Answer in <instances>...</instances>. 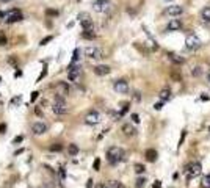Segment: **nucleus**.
I'll return each mask as SVG.
<instances>
[{"mask_svg": "<svg viewBox=\"0 0 210 188\" xmlns=\"http://www.w3.org/2000/svg\"><path fill=\"white\" fill-rule=\"evenodd\" d=\"M107 160H108L110 164H118V163H121L122 160H126V152H124V149H121V147H118V146L108 147V151H107Z\"/></svg>", "mask_w": 210, "mask_h": 188, "instance_id": "f257e3e1", "label": "nucleus"}, {"mask_svg": "<svg viewBox=\"0 0 210 188\" xmlns=\"http://www.w3.org/2000/svg\"><path fill=\"white\" fill-rule=\"evenodd\" d=\"M202 171V164L199 161H193L190 164H186V168H185V174L188 179H193V177H198Z\"/></svg>", "mask_w": 210, "mask_h": 188, "instance_id": "f03ea898", "label": "nucleus"}, {"mask_svg": "<svg viewBox=\"0 0 210 188\" xmlns=\"http://www.w3.org/2000/svg\"><path fill=\"white\" fill-rule=\"evenodd\" d=\"M79 22L83 28V32H94V25H92V19L89 17L88 13H80L79 14Z\"/></svg>", "mask_w": 210, "mask_h": 188, "instance_id": "7ed1b4c3", "label": "nucleus"}, {"mask_svg": "<svg viewBox=\"0 0 210 188\" xmlns=\"http://www.w3.org/2000/svg\"><path fill=\"white\" fill-rule=\"evenodd\" d=\"M80 77H82V67L79 64H71L67 69V79L74 82V83H79L80 82Z\"/></svg>", "mask_w": 210, "mask_h": 188, "instance_id": "20e7f679", "label": "nucleus"}, {"mask_svg": "<svg viewBox=\"0 0 210 188\" xmlns=\"http://www.w3.org/2000/svg\"><path fill=\"white\" fill-rule=\"evenodd\" d=\"M185 45H186V49L195 50V49H199V47L202 45V41H201L195 33H190L188 36L185 38Z\"/></svg>", "mask_w": 210, "mask_h": 188, "instance_id": "39448f33", "label": "nucleus"}, {"mask_svg": "<svg viewBox=\"0 0 210 188\" xmlns=\"http://www.w3.org/2000/svg\"><path fill=\"white\" fill-rule=\"evenodd\" d=\"M52 111L55 114H58V116H61V114H64L67 111V107H66V102H64L63 97H55L54 105H52Z\"/></svg>", "mask_w": 210, "mask_h": 188, "instance_id": "423d86ee", "label": "nucleus"}, {"mask_svg": "<svg viewBox=\"0 0 210 188\" xmlns=\"http://www.w3.org/2000/svg\"><path fill=\"white\" fill-rule=\"evenodd\" d=\"M24 19V16H22V11L20 10H10L8 13H6V16H5V20L8 22V24H14V22H19V20H22Z\"/></svg>", "mask_w": 210, "mask_h": 188, "instance_id": "0eeeda50", "label": "nucleus"}, {"mask_svg": "<svg viewBox=\"0 0 210 188\" xmlns=\"http://www.w3.org/2000/svg\"><path fill=\"white\" fill-rule=\"evenodd\" d=\"M85 55L91 60H99V58H102V50L96 45H88L85 49Z\"/></svg>", "mask_w": 210, "mask_h": 188, "instance_id": "6e6552de", "label": "nucleus"}, {"mask_svg": "<svg viewBox=\"0 0 210 188\" xmlns=\"http://www.w3.org/2000/svg\"><path fill=\"white\" fill-rule=\"evenodd\" d=\"M85 122L88 124V126H96V124H99L101 122V114L97 113V111H89L86 116H85Z\"/></svg>", "mask_w": 210, "mask_h": 188, "instance_id": "1a4fd4ad", "label": "nucleus"}, {"mask_svg": "<svg viewBox=\"0 0 210 188\" xmlns=\"http://www.w3.org/2000/svg\"><path fill=\"white\" fill-rule=\"evenodd\" d=\"M55 91H57V97H63L64 99V96H67V94H69V86L64 82H58L55 85Z\"/></svg>", "mask_w": 210, "mask_h": 188, "instance_id": "9d476101", "label": "nucleus"}, {"mask_svg": "<svg viewBox=\"0 0 210 188\" xmlns=\"http://www.w3.org/2000/svg\"><path fill=\"white\" fill-rule=\"evenodd\" d=\"M113 88H114L116 92H119V94L129 92V83H127L126 80H116L114 85H113Z\"/></svg>", "mask_w": 210, "mask_h": 188, "instance_id": "9b49d317", "label": "nucleus"}, {"mask_svg": "<svg viewBox=\"0 0 210 188\" xmlns=\"http://www.w3.org/2000/svg\"><path fill=\"white\" fill-rule=\"evenodd\" d=\"M165 13L168 16H171V17H177V16H180L183 13V6H180V5H171V6H168L165 10Z\"/></svg>", "mask_w": 210, "mask_h": 188, "instance_id": "f8f14e48", "label": "nucleus"}, {"mask_svg": "<svg viewBox=\"0 0 210 188\" xmlns=\"http://www.w3.org/2000/svg\"><path fill=\"white\" fill-rule=\"evenodd\" d=\"M32 132H33L35 135H42V133L47 132V126H45L42 121H36V122H33V126H32Z\"/></svg>", "mask_w": 210, "mask_h": 188, "instance_id": "ddd939ff", "label": "nucleus"}, {"mask_svg": "<svg viewBox=\"0 0 210 188\" xmlns=\"http://www.w3.org/2000/svg\"><path fill=\"white\" fill-rule=\"evenodd\" d=\"M180 28H182V20L180 19H171L168 22V25H166V30H169V32H177Z\"/></svg>", "mask_w": 210, "mask_h": 188, "instance_id": "4468645a", "label": "nucleus"}, {"mask_svg": "<svg viewBox=\"0 0 210 188\" xmlns=\"http://www.w3.org/2000/svg\"><path fill=\"white\" fill-rule=\"evenodd\" d=\"M94 74L96 75H107V74H110V67L107 64H97L94 67Z\"/></svg>", "mask_w": 210, "mask_h": 188, "instance_id": "2eb2a0df", "label": "nucleus"}, {"mask_svg": "<svg viewBox=\"0 0 210 188\" xmlns=\"http://www.w3.org/2000/svg\"><path fill=\"white\" fill-rule=\"evenodd\" d=\"M122 132H124V135H126V136H133V135L136 133V129H135L130 122H127V124H124V126H122Z\"/></svg>", "mask_w": 210, "mask_h": 188, "instance_id": "dca6fc26", "label": "nucleus"}, {"mask_svg": "<svg viewBox=\"0 0 210 188\" xmlns=\"http://www.w3.org/2000/svg\"><path fill=\"white\" fill-rule=\"evenodd\" d=\"M92 8H94V11H97V13H105L108 10V3H101V2H96V0H94Z\"/></svg>", "mask_w": 210, "mask_h": 188, "instance_id": "f3484780", "label": "nucleus"}, {"mask_svg": "<svg viewBox=\"0 0 210 188\" xmlns=\"http://www.w3.org/2000/svg\"><path fill=\"white\" fill-rule=\"evenodd\" d=\"M166 57H168V58H169L173 63H176V64H182V63L185 61L182 57H179L177 53H173V52H168V53H166Z\"/></svg>", "mask_w": 210, "mask_h": 188, "instance_id": "a211bd4d", "label": "nucleus"}, {"mask_svg": "<svg viewBox=\"0 0 210 188\" xmlns=\"http://www.w3.org/2000/svg\"><path fill=\"white\" fill-rule=\"evenodd\" d=\"M158 97L163 100V102H166V100H169L171 99V91L168 89V88H165V89H161L160 91V94H158Z\"/></svg>", "mask_w": 210, "mask_h": 188, "instance_id": "6ab92c4d", "label": "nucleus"}, {"mask_svg": "<svg viewBox=\"0 0 210 188\" xmlns=\"http://www.w3.org/2000/svg\"><path fill=\"white\" fill-rule=\"evenodd\" d=\"M144 157H146L148 161H155L157 160V151L155 149H148L146 154H144Z\"/></svg>", "mask_w": 210, "mask_h": 188, "instance_id": "aec40b11", "label": "nucleus"}, {"mask_svg": "<svg viewBox=\"0 0 210 188\" xmlns=\"http://www.w3.org/2000/svg\"><path fill=\"white\" fill-rule=\"evenodd\" d=\"M201 16H202V20H205V22H208V24H210V6H205V8H202V11H201Z\"/></svg>", "mask_w": 210, "mask_h": 188, "instance_id": "412c9836", "label": "nucleus"}, {"mask_svg": "<svg viewBox=\"0 0 210 188\" xmlns=\"http://www.w3.org/2000/svg\"><path fill=\"white\" fill-rule=\"evenodd\" d=\"M67 152H69V155H71V157H75L79 154V146L77 144H69L67 146Z\"/></svg>", "mask_w": 210, "mask_h": 188, "instance_id": "4be33fe9", "label": "nucleus"}, {"mask_svg": "<svg viewBox=\"0 0 210 188\" xmlns=\"http://www.w3.org/2000/svg\"><path fill=\"white\" fill-rule=\"evenodd\" d=\"M202 188H210V174H207L204 179H202Z\"/></svg>", "mask_w": 210, "mask_h": 188, "instance_id": "5701e85b", "label": "nucleus"}, {"mask_svg": "<svg viewBox=\"0 0 210 188\" xmlns=\"http://www.w3.org/2000/svg\"><path fill=\"white\" fill-rule=\"evenodd\" d=\"M61 149H63V144H60V143H55L50 146V152H60Z\"/></svg>", "mask_w": 210, "mask_h": 188, "instance_id": "b1692460", "label": "nucleus"}, {"mask_svg": "<svg viewBox=\"0 0 210 188\" xmlns=\"http://www.w3.org/2000/svg\"><path fill=\"white\" fill-rule=\"evenodd\" d=\"M144 185H146V179L144 177L136 179V188H144Z\"/></svg>", "mask_w": 210, "mask_h": 188, "instance_id": "393cba45", "label": "nucleus"}, {"mask_svg": "<svg viewBox=\"0 0 210 188\" xmlns=\"http://www.w3.org/2000/svg\"><path fill=\"white\" fill-rule=\"evenodd\" d=\"M79 58H80V49H75L74 53H72V64H74L75 61H79Z\"/></svg>", "mask_w": 210, "mask_h": 188, "instance_id": "a878e982", "label": "nucleus"}, {"mask_svg": "<svg viewBox=\"0 0 210 188\" xmlns=\"http://www.w3.org/2000/svg\"><path fill=\"white\" fill-rule=\"evenodd\" d=\"M108 186H113V188H124V185L119 182V180H111V183Z\"/></svg>", "mask_w": 210, "mask_h": 188, "instance_id": "bb28decb", "label": "nucleus"}, {"mask_svg": "<svg viewBox=\"0 0 210 188\" xmlns=\"http://www.w3.org/2000/svg\"><path fill=\"white\" fill-rule=\"evenodd\" d=\"M127 110H129V104H124V105H122V108H121V111L118 113V118H121V116H124V114L127 113Z\"/></svg>", "mask_w": 210, "mask_h": 188, "instance_id": "cd10ccee", "label": "nucleus"}, {"mask_svg": "<svg viewBox=\"0 0 210 188\" xmlns=\"http://www.w3.org/2000/svg\"><path fill=\"white\" fill-rule=\"evenodd\" d=\"M83 38H86V39H92V38H96V35H94V32H83V35H82Z\"/></svg>", "mask_w": 210, "mask_h": 188, "instance_id": "c85d7f7f", "label": "nucleus"}, {"mask_svg": "<svg viewBox=\"0 0 210 188\" xmlns=\"http://www.w3.org/2000/svg\"><path fill=\"white\" fill-rule=\"evenodd\" d=\"M144 169H146V168L143 166V164H139V163H138V164H135V171H136L138 174H141V173H144Z\"/></svg>", "mask_w": 210, "mask_h": 188, "instance_id": "c756f323", "label": "nucleus"}, {"mask_svg": "<svg viewBox=\"0 0 210 188\" xmlns=\"http://www.w3.org/2000/svg\"><path fill=\"white\" fill-rule=\"evenodd\" d=\"M8 42V39H6V36L3 35V33H0V45H5Z\"/></svg>", "mask_w": 210, "mask_h": 188, "instance_id": "7c9ffc66", "label": "nucleus"}, {"mask_svg": "<svg viewBox=\"0 0 210 188\" xmlns=\"http://www.w3.org/2000/svg\"><path fill=\"white\" fill-rule=\"evenodd\" d=\"M54 39V36H45L42 41H41V45H45V44H47V42H50Z\"/></svg>", "mask_w": 210, "mask_h": 188, "instance_id": "2f4dec72", "label": "nucleus"}, {"mask_svg": "<svg viewBox=\"0 0 210 188\" xmlns=\"http://www.w3.org/2000/svg\"><path fill=\"white\" fill-rule=\"evenodd\" d=\"M45 14H47V16H58V11L57 10H47Z\"/></svg>", "mask_w": 210, "mask_h": 188, "instance_id": "473e14b6", "label": "nucleus"}, {"mask_svg": "<svg viewBox=\"0 0 210 188\" xmlns=\"http://www.w3.org/2000/svg\"><path fill=\"white\" fill-rule=\"evenodd\" d=\"M201 72H202V70H201V67L198 66V67H195V70H191V74L193 75H201Z\"/></svg>", "mask_w": 210, "mask_h": 188, "instance_id": "72a5a7b5", "label": "nucleus"}, {"mask_svg": "<svg viewBox=\"0 0 210 188\" xmlns=\"http://www.w3.org/2000/svg\"><path fill=\"white\" fill-rule=\"evenodd\" d=\"M22 141H24V136H22V135H19V136H16V138H14V141H13V143H16V144H17V143H22Z\"/></svg>", "mask_w": 210, "mask_h": 188, "instance_id": "f704fd0d", "label": "nucleus"}, {"mask_svg": "<svg viewBox=\"0 0 210 188\" xmlns=\"http://www.w3.org/2000/svg\"><path fill=\"white\" fill-rule=\"evenodd\" d=\"M99 168H101V160H99V158H96V160H94V169H96V171H99Z\"/></svg>", "mask_w": 210, "mask_h": 188, "instance_id": "c9c22d12", "label": "nucleus"}, {"mask_svg": "<svg viewBox=\"0 0 210 188\" xmlns=\"http://www.w3.org/2000/svg\"><path fill=\"white\" fill-rule=\"evenodd\" d=\"M38 96H39V92H38V91H33V92H32V99H30V100H32V102H35Z\"/></svg>", "mask_w": 210, "mask_h": 188, "instance_id": "e433bc0d", "label": "nucleus"}, {"mask_svg": "<svg viewBox=\"0 0 210 188\" xmlns=\"http://www.w3.org/2000/svg\"><path fill=\"white\" fill-rule=\"evenodd\" d=\"M6 132V124H0V133H5Z\"/></svg>", "mask_w": 210, "mask_h": 188, "instance_id": "4c0bfd02", "label": "nucleus"}, {"mask_svg": "<svg viewBox=\"0 0 210 188\" xmlns=\"http://www.w3.org/2000/svg\"><path fill=\"white\" fill-rule=\"evenodd\" d=\"M20 102V97H16V99H11V105H17Z\"/></svg>", "mask_w": 210, "mask_h": 188, "instance_id": "58836bf2", "label": "nucleus"}, {"mask_svg": "<svg viewBox=\"0 0 210 188\" xmlns=\"http://www.w3.org/2000/svg\"><path fill=\"white\" fill-rule=\"evenodd\" d=\"M132 121H133V122H139V118H138V114H132Z\"/></svg>", "mask_w": 210, "mask_h": 188, "instance_id": "ea45409f", "label": "nucleus"}, {"mask_svg": "<svg viewBox=\"0 0 210 188\" xmlns=\"http://www.w3.org/2000/svg\"><path fill=\"white\" fill-rule=\"evenodd\" d=\"M161 107H163V104H161V102H160V104H155V105H154V108H155V110H161Z\"/></svg>", "mask_w": 210, "mask_h": 188, "instance_id": "a19ab883", "label": "nucleus"}, {"mask_svg": "<svg viewBox=\"0 0 210 188\" xmlns=\"http://www.w3.org/2000/svg\"><path fill=\"white\" fill-rule=\"evenodd\" d=\"M60 177H61V179H64V177H66V173H64V169H63V168H61V171H60Z\"/></svg>", "mask_w": 210, "mask_h": 188, "instance_id": "79ce46f5", "label": "nucleus"}, {"mask_svg": "<svg viewBox=\"0 0 210 188\" xmlns=\"http://www.w3.org/2000/svg\"><path fill=\"white\" fill-rule=\"evenodd\" d=\"M97 188H111V186H108V185H105V183H99Z\"/></svg>", "mask_w": 210, "mask_h": 188, "instance_id": "37998d69", "label": "nucleus"}, {"mask_svg": "<svg viewBox=\"0 0 210 188\" xmlns=\"http://www.w3.org/2000/svg\"><path fill=\"white\" fill-rule=\"evenodd\" d=\"M38 188H52V186H50L49 183H44V185H39Z\"/></svg>", "mask_w": 210, "mask_h": 188, "instance_id": "c03bdc74", "label": "nucleus"}, {"mask_svg": "<svg viewBox=\"0 0 210 188\" xmlns=\"http://www.w3.org/2000/svg\"><path fill=\"white\" fill-rule=\"evenodd\" d=\"M91 186H92V180L89 179V180L86 182V188H91Z\"/></svg>", "mask_w": 210, "mask_h": 188, "instance_id": "a18cd8bd", "label": "nucleus"}, {"mask_svg": "<svg viewBox=\"0 0 210 188\" xmlns=\"http://www.w3.org/2000/svg\"><path fill=\"white\" fill-rule=\"evenodd\" d=\"M5 16H6V13H3V11H0V19H5Z\"/></svg>", "mask_w": 210, "mask_h": 188, "instance_id": "49530a36", "label": "nucleus"}, {"mask_svg": "<svg viewBox=\"0 0 210 188\" xmlns=\"http://www.w3.org/2000/svg\"><path fill=\"white\" fill-rule=\"evenodd\" d=\"M22 152H24V149H17V151H16V155H20Z\"/></svg>", "mask_w": 210, "mask_h": 188, "instance_id": "de8ad7c7", "label": "nucleus"}, {"mask_svg": "<svg viewBox=\"0 0 210 188\" xmlns=\"http://www.w3.org/2000/svg\"><path fill=\"white\" fill-rule=\"evenodd\" d=\"M96 2H101V3H108L110 0H96Z\"/></svg>", "mask_w": 210, "mask_h": 188, "instance_id": "09e8293b", "label": "nucleus"}, {"mask_svg": "<svg viewBox=\"0 0 210 188\" xmlns=\"http://www.w3.org/2000/svg\"><path fill=\"white\" fill-rule=\"evenodd\" d=\"M154 188H160V182H157V183H154Z\"/></svg>", "mask_w": 210, "mask_h": 188, "instance_id": "8fccbe9b", "label": "nucleus"}, {"mask_svg": "<svg viewBox=\"0 0 210 188\" xmlns=\"http://www.w3.org/2000/svg\"><path fill=\"white\" fill-rule=\"evenodd\" d=\"M2 2H3V3H8V2H11V0H2Z\"/></svg>", "mask_w": 210, "mask_h": 188, "instance_id": "3c124183", "label": "nucleus"}, {"mask_svg": "<svg viewBox=\"0 0 210 188\" xmlns=\"http://www.w3.org/2000/svg\"><path fill=\"white\" fill-rule=\"evenodd\" d=\"M207 80H208V82H210V72H208V74H207Z\"/></svg>", "mask_w": 210, "mask_h": 188, "instance_id": "603ef678", "label": "nucleus"}, {"mask_svg": "<svg viewBox=\"0 0 210 188\" xmlns=\"http://www.w3.org/2000/svg\"><path fill=\"white\" fill-rule=\"evenodd\" d=\"M0 82H2V79H0Z\"/></svg>", "mask_w": 210, "mask_h": 188, "instance_id": "864d4df0", "label": "nucleus"}]
</instances>
